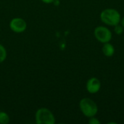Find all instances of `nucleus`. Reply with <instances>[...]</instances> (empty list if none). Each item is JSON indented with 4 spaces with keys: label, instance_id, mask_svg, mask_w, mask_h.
<instances>
[{
    "label": "nucleus",
    "instance_id": "f257e3e1",
    "mask_svg": "<svg viewBox=\"0 0 124 124\" xmlns=\"http://www.w3.org/2000/svg\"><path fill=\"white\" fill-rule=\"evenodd\" d=\"M101 21L107 25L115 26L120 23L121 17L119 12L113 8H107L100 13Z\"/></svg>",
    "mask_w": 124,
    "mask_h": 124
},
{
    "label": "nucleus",
    "instance_id": "f03ea898",
    "mask_svg": "<svg viewBox=\"0 0 124 124\" xmlns=\"http://www.w3.org/2000/svg\"><path fill=\"white\" fill-rule=\"evenodd\" d=\"M79 108L82 114L87 118L95 116L98 112V107L96 102L88 97L83 98L80 100Z\"/></svg>",
    "mask_w": 124,
    "mask_h": 124
},
{
    "label": "nucleus",
    "instance_id": "7ed1b4c3",
    "mask_svg": "<svg viewBox=\"0 0 124 124\" xmlns=\"http://www.w3.org/2000/svg\"><path fill=\"white\" fill-rule=\"evenodd\" d=\"M35 120L37 124H54L55 117L52 112L46 108H41L35 113Z\"/></svg>",
    "mask_w": 124,
    "mask_h": 124
},
{
    "label": "nucleus",
    "instance_id": "20e7f679",
    "mask_svg": "<svg viewBox=\"0 0 124 124\" xmlns=\"http://www.w3.org/2000/svg\"><path fill=\"white\" fill-rule=\"evenodd\" d=\"M94 36L98 41L105 44L111 41L113 33L108 27L100 25L95 28L94 31Z\"/></svg>",
    "mask_w": 124,
    "mask_h": 124
},
{
    "label": "nucleus",
    "instance_id": "39448f33",
    "mask_svg": "<svg viewBox=\"0 0 124 124\" xmlns=\"http://www.w3.org/2000/svg\"><path fill=\"white\" fill-rule=\"evenodd\" d=\"M9 27L14 33H21L27 29V23L22 17H14L9 21Z\"/></svg>",
    "mask_w": 124,
    "mask_h": 124
},
{
    "label": "nucleus",
    "instance_id": "423d86ee",
    "mask_svg": "<svg viewBox=\"0 0 124 124\" xmlns=\"http://www.w3.org/2000/svg\"><path fill=\"white\" fill-rule=\"evenodd\" d=\"M86 90L90 94H96L101 89V82L100 79L96 77L90 78L86 84Z\"/></svg>",
    "mask_w": 124,
    "mask_h": 124
},
{
    "label": "nucleus",
    "instance_id": "0eeeda50",
    "mask_svg": "<svg viewBox=\"0 0 124 124\" xmlns=\"http://www.w3.org/2000/svg\"><path fill=\"white\" fill-rule=\"evenodd\" d=\"M102 50L104 55L108 57H113V54H115V47L113 46V44H111L109 42L103 44Z\"/></svg>",
    "mask_w": 124,
    "mask_h": 124
},
{
    "label": "nucleus",
    "instance_id": "6e6552de",
    "mask_svg": "<svg viewBox=\"0 0 124 124\" xmlns=\"http://www.w3.org/2000/svg\"><path fill=\"white\" fill-rule=\"evenodd\" d=\"M10 118L9 115L4 112L1 111L0 112V124H7L9 123Z\"/></svg>",
    "mask_w": 124,
    "mask_h": 124
},
{
    "label": "nucleus",
    "instance_id": "1a4fd4ad",
    "mask_svg": "<svg viewBox=\"0 0 124 124\" xmlns=\"http://www.w3.org/2000/svg\"><path fill=\"white\" fill-rule=\"evenodd\" d=\"M7 57V52L5 47L0 44V63L4 62Z\"/></svg>",
    "mask_w": 124,
    "mask_h": 124
},
{
    "label": "nucleus",
    "instance_id": "9d476101",
    "mask_svg": "<svg viewBox=\"0 0 124 124\" xmlns=\"http://www.w3.org/2000/svg\"><path fill=\"white\" fill-rule=\"evenodd\" d=\"M124 28L121 25L118 24V25L114 26V31H115V33L116 34L121 35V34H122L124 33Z\"/></svg>",
    "mask_w": 124,
    "mask_h": 124
},
{
    "label": "nucleus",
    "instance_id": "9b49d317",
    "mask_svg": "<svg viewBox=\"0 0 124 124\" xmlns=\"http://www.w3.org/2000/svg\"><path fill=\"white\" fill-rule=\"evenodd\" d=\"M89 124H100V120H98V118H95L94 116H92V117H90L89 118Z\"/></svg>",
    "mask_w": 124,
    "mask_h": 124
},
{
    "label": "nucleus",
    "instance_id": "f8f14e48",
    "mask_svg": "<svg viewBox=\"0 0 124 124\" xmlns=\"http://www.w3.org/2000/svg\"><path fill=\"white\" fill-rule=\"evenodd\" d=\"M42 2H44V4H52V3H54V1H55V0H41Z\"/></svg>",
    "mask_w": 124,
    "mask_h": 124
},
{
    "label": "nucleus",
    "instance_id": "ddd939ff",
    "mask_svg": "<svg viewBox=\"0 0 124 124\" xmlns=\"http://www.w3.org/2000/svg\"><path fill=\"white\" fill-rule=\"evenodd\" d=\"M120 23H121V25H122V26L124 28V17L122 18V19H121V22H120Z\"/></svg>",
    "mask_w": 124,
    "mask_h": 124
}]
</instances>
